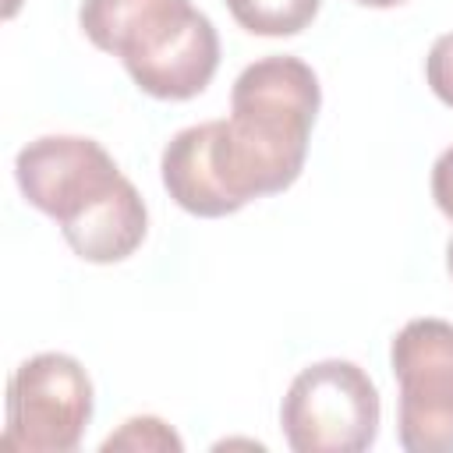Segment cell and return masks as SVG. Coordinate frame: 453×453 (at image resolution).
<instances>
[{"mask_svg":"<svg viewBox=\"0 0 453 453\" xmlns=\"http://www.w3.org/2000/svg\"><path fill=\"white\" fill-rule=\"evenodd\" d=\"M92 421V379L78 357L46 350L21 361L7 382L4 446L71 453Z\"/></svg>","mask_w":453,"mask_h":453,"instance_id":"4","label":"cell"},{"mask_svg":"<svg viewBox=\"0 0 453 453\" xmlns=\"http://www.w3.org/2000/svg\"><path fill=\"white\" fill-rule=\"evenodd\" d=\"M145 230L149 209L127 177H120L106 195H99L81 212L60 223V234L71 244V251L96 265L124 262L127 255H134L145 241Z\"/></svg>","mask_w":453,"mask_h":453,"instance_id":"7","label":"cell"},{"mask_svg":"<svg viewBox=\"0 0 453 453\" xmlns=\"http://www.w3.org/2000/svg\"><path fill=\"white\" fill-rule=\"evenodd\" d=\"M354 4H361V7H400V4H407V0H354Z\"/></svg>","mask_w":453,"mask_h":453,"instance_id":"12","label":"cell"},{"mask_svg":"<svg viewBox=\"0 0 453 453\" xmlns=\"http://www.w3.org/2000/svg\"><path fill=\"white\" fill-rule=\"evenodd\" d=\"M389 365L400 386V446L453 453V322L411 319L389 343Z\"/></svg>","mask_w":453,"mask_h":453,"instance_id":"5","label":"cell"},{"mask_svg":"<svg viewBox=\"0 0 453 453\" xmlns=\"http://www.w3.org/2000/svg\"><path fill=\"white\" fill-rule=\"evenodd\" d=\"M425 78L439 103L453 106V32L439 35L425 57Z\"/></svg>","mask_w":453,"mask_h":453,"instance_id":"10","label":"cell"},{"mask_svg":"<svg viewBox=\"0 0 453 453\" xmlns=\"http://www.w3.org/2000/svg\"><path fill=\"white\" fill-rule=\"evenodd\" d=\"M446 269H449V276H453V237H449V244H446Z\"/></svg>","mask_w":453,"mask_h":453,"instance_id":"13","label":"cell"},{"mask_svg":"<svg viewBox=\"0 0 453 453\" xmlns=\"http://www.w3.org/2000/svg\"><path fill=\"white\" fill-rule=\"evenodd\" d=\"M14 177L28 205L64 223L88 202L106 195L124 173L96 138L42 134L18 152Z\"/></svg>","mask_w":453,"mask_h":453,"instance_id":"6","label":"cell"},{"mask_svg":"<svg viewBox=\"0 0 453 453\" xmlns=\"http://www.w3.org/2000/svg\"><path fill=\"white\" fill-rule=\"evenodd\" d=\"M78 25L152 99H191L219 67V35L191 0H81Z\"/></svg>","mask_w":453,"mask_h":453,"instance_id":"2","label":"cell"},{"mask_svg":"<svg viewBox=\"0 0 453 453\" xmlns=\"http://www.w3.org/2000/svg\"><path fill=\"white\" fill-rule=\"evenodd\" d=\"M379 389L354 361H315L294 375L280 403L294 453H361L379 435Z\"/></svg>","mask_w":453,"mask_h":453,"instance_id":"3","label":"cell"},{"mask_svg":"<svg viewBox=\"0 0 453 453\" xmlns=\"http://www.w3.org/2000/svg\"><path fill=\"white\" fill-rule=\"evenodd\" d=\"M113 449H163V453L173 449V453H180L184 442L163 418L142 414V418H127L113 435L103 439V453H113Z\"/></svg>","mask_w":453,"mask_h":453,"instance_id":"9","label":"cell"},{"mask_svg":"<svg viewBox=\"0 0 453 453\" xmlns=\"http://www.w3.org/2000/svg\"><path fill=\"white\" fill-rule=\"evenodd\" d=\"M319 103V78L301 57L280 53L248 64L234 81L226 120L191 124L166 142L163 188L202 219L287 191L304 170Z\"/></svg>","mask_w":453,"mask_h":453,"instance_id":"1","label":"cell"},{"mask_svg":"<svg viewBox=\"0 0 453 453\" xmlns=\"http://www.w3.org/2000/svg\"><path fill=\"white\" fill-rule=\"evenodd\" d=\"M319 4L322 0H226V11L244 32L280 39L304 32L315 21Z\"/></svg>","mask_w":453,"mask_h":453,"instance_id":"8","label":"cell"},{"mask_svg":"<svg viewBox=\"0 0 453 453\" xmlns=\"http://www.w3.org/2000/svg\"><path fill=\"white\" fill-rule=\"evenodd\" d=\"M432 198H435L439 212L453 223V145L442 149L432 166Z\"/></svg>","mask_w":453,"mask_h":453,"instance_id":"11","label":"cell"}]
</instances>
